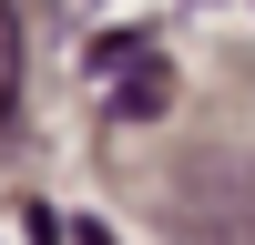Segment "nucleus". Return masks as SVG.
Listing matches in <instances>:
<instances>
[{
    "mask_svg": "<svg viewBox=\"0 0 255 245\" xmlns=\"http://www.w3.org/2000/svg\"><path fill=\"white\" fill-rule=\"evenodd\" d=\"M163 225H174L184 245H255V163L245 153L184 163V184L163 194Z\"/></svg>",
    "mask_w": 255,
    "mask_h": 245,
    "instance_id": "obj_1",
    "label": "nucleus"
},
{
    "mask_svg": "<svg viewBox=\"0 0 255 245\" xmlns=\"http://www.w3.org/2000/svg\"><path fill=\"white\" fill-rule=\"evenodd\" d=\"M92 82H102V102H113L123 122H153V113H163V92H174V72H163V51H153L143 31L92 41Z\"/></svg>",
    "mask_w": 255,
    "mask_h": 245,
    "instance_id": "obj_2",
    "label": "nucleus"
},
{
    "mask_svg": "<svg viewBox=\"0 0 255 245\" xmlns=\"http://www.w3.org/2000/svg\"><path fill=\"white\" fill-rule=\"evenodd\" d=\"M20 122V20L0 10V133Z\"/></svg>",
    "mask_w": 255,
    "mask_h": 245,
    "instance_id": "obj_3",
    "label": "nucleus"
}]
</instances>
